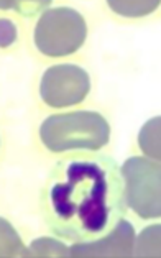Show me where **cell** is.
Listing matches in <instances>:
<instances>
[{
	"label": "cell",
	"instance_id": "obj_11",
	"mask_svg": "<svg viewBox=\"0 0 161 258\" xmlns=\"http://www.w3.org/2000/svg\"><path fill=\"white\" fill-rule=\"evenodd\" d=\"M159 2L153 0V2H145V0H132V2H109V7L112 9L115 14L123 15V17H143L154 12L158 9Z\"/></svg>",
	"mask_w": 161,
	"mask_h": 258
},
{
	"label": "cell",
	"instance_id": "obj_13",
	"mask_svg": "<svg viewBox=\"0 0 161 258\" xmlns=\"http://www.w3.org/2000/svg\"><path fill=\"white\" fill-rule=\"evenodd\" d=\"M49 7V2H17L15 9L18 14L27 15V17H33L36 15L41 9Z\"/></svg>",
	"mask_w": 161,
	"mask_h": 258
},
{
	"label": "cell",
	"instance_id": "obj_12",
	"mask_svg": "<svg viewBox=\"0 0 161 258\" xmlns=\"http://www.w3.org/2000/svg\"><path fill=\"white\" fill-rule=\"evenodd\" d=\"M17 41V27L9 18H0V48H9Z\"/></svg>",
	"mask_w": 161,
	"mask_h": 258
},
{
	"label": "cell",
	"instance_id": "obj_5",
	"mask_svg": "<svg viewBox=\"0 0 161 258\" xmlns=\"http://www.w3.org/2000/svg\"><path fill=\"white\" fill-rule=\"evenodd\" d=\"M91 89V78L76 64H58L46 69L40 84V96L49 107H69L83 102Z\"/></svg>",
	"mask_w": 161,
	"mask_h": 258
},
{
	"label": "cell",
	"instance_id": "obj_4",
	"mask_svg": "<svg viewBox=\"0 0 161 258\" xmlns=\"http://www.w3.org/2000/svg\"><path fill=\"white\" fill-rule=\"evenodd\" d=\"M125 203L141 219H159V161L132 156L120 168Z\"/></svg>",
	"mask_w": 161,
	"mask_h": 258
},
{
	"label": "cell",
	"instance_id": "obj_2",
	"mask_svg": "<svg viewBox=\"0 0 161 258\" xmlns=\"http://www.w3.org/2000/svg\"><path fill=\"white\" fill-rule=\"evenodd\" d=\"M40 137L54 153L67 150L96 152L109 143L110 125L99 112L77 110L48 117L40 127Z\"/></svg>",
	"mask_w": 161,
	"mask_h": 258
},
{
	"label": "cell",
	"instance_id": "obj_3",
	"mask_svg": "<svg viewBox=\"0 0 161 258\" xmlns=\"http://www.w3.org/2000/svg\"><path fill=\"white\" fill-rule=\"evenodd\" d=\"M88 36L84 17L69 7L43 12L35 27V45L45 56L59 58L76 53Z\"/></svg>",
	"mask_w": 161,
	"mask_h": 258
},
{
	"label": "cell",
	"instance_id": "obj_7",
	"mask_svg": "<svg viewBox=\"0 0 161 258\" xmlns=\"http://www.w3.org/2000/svg\"><path fill=\"white\" fill-rule=\"evenodd\" d=\"M28 256V248L25 247L18 232L7 219L0 217V258Z\"/></svg>",
	"mask_w": 161,
	"mask_h": 258
},
{
	"label": "cell",
	"instance_id": "obj_14",
	"mask_svg": "<svg viewBox=\"0 0 161 258\" xmlns=\"http://www.w3.org/2000/svg\"><path fill=\"white\" fill-rule=\"evenodd\" d=\"M17 2H0V9H15Z\"/></svg>",
	"mask_w": 161,
	"mask_h": 258
},
{
	"label": "cell",
	"instance_id": "obj_6",
	"mask_svg": "<svg viewBox=\"0 0 161 258\" xmlns=\"http://www.w3.org/2000/svg\"><path fill=\"white\" fill-rule=\"evenodd\" d=\"M135 230L128 220L122 219L107 235L91 242H74L69 248V256H133Z\"/></svg>",
	"mask_w": 161,
	"mask_h": 258
},
{
	"label": "cell",
	"instance_id": "obj_1",
	"mask_svg": "<svg viewBox=\"0 0 161 258\" xmlns=\"http://www.w3.org/2000/svg\"><path fill=\"white\" fill-rule=\"evenodd\" d=\"M41 207L49 230L72 243L107 235L127 212L119 165L92 152L59 160L43 187Z\"/></svg>",
	"mask_w": 161,
	"mask_h": 258
},
{
	"label": "cell",
	"instance_id": "obj_9",
	"mask_svg": "<svg viewBox=\"0 0 161 258\" xmlns=\"http://www.w3.org/2000/svg\"><path fill=\"white\" fill-rule=\"evenodd\" d=\"M135 240L133 256H159V225L145 229Z\"/></svg>",
	"mask_w": 161,
	"mask_h": 258
},
{
	"label": "cell",
	"instance_id": "obj_10",
	"mask_svg": "<svg viewBox=\"0 0 161 258\" xmlns=\"http://www.w3.org/2000/svg\"><path fill=\"white\" fill-rule=\"evenodd\" d=\"M28 256H69V247L53 238H38L28 247Z\"/></svg>",
	"mask_w": 161,
	"mask_h": 258
},
{
	"label": "cell",
	"instance_id": "obj_8",
	"mask_svg": "<svg viewBox=\"0 0 161 258\" xmlns=\"http://www.w3.org/2000/svg\"><path fill=\"white\" fill-rule=\"evenodd\" d=\"M138 142L141 152L159 161V117H153L143 125Z\"/></svg>",
	"mask_w": 161,
	"mask_h": 258
}]
</instances>
